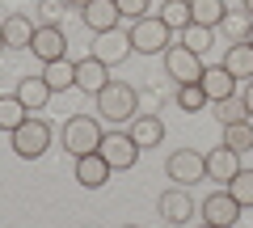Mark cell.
<instances>
[{"label":"cell","instance_id":"83f0119b","mask_svg":"<svg viewBox=\"0 0 253 228\" xmlns=\"http://www.w3.org/2000/svg\"><path fill=\"white\" fill-rule=\"evenodd\" d=\"M173 101H177V106L186 110V114H199V110L207 106V93H203V85H177Z\"/></svg>","mask_w":253,"mask_h":228},{"label":"cell","instance_id":"8992f818","mask_svg":"<svg viewBox=\"0 0 253 228\" xmlns=\"http://www.w3.org/2000/svg\"><path fill=\"white\" fill-rule=\"evenodd\" d=\"M97 152L106 156L110 169H118V174H123V169H135V161H139V152H144V148L131 139V131H106Z\"/></svg>","mask_w":253,"mask_h":228},{"label":"cell","instance_id":"1f68e13d","mask_svg":"<svg viewBox=\"0 0 253 228\" xmlns=\"http://www.w3.org/2000/svg\"><path fill=\"white\" fill-rule=\"evenodd\" d=\"M38 13H42V26H59V0H38Z\"/></svg>","mask_w":253,"mask_h":228},{"label":"cell","instance_id":"603a6c76","mask_svg":"<svg viewBox=\"0 0 253 228\" xmlns=\"http://www.w3.org/2000/svg\"><path fill=\"white\" fill-rule=\"evenodd\" d=\"M26 119H30V110L17 101V93H0V131H9V136H13Z\"/></svg>","mask_w":253,"mask_h":228},{"label":"cell","instance_id":"d6986e66","mask_svg":"<svg viewBox=\"0 0 253 228\" xmlns=\"http://www.w3.org/2000/svg\"><path fill=\"white\" fill-rule=\"evenodd\" d=\"M42 81L51 93L76 89V59H55V64H42Z\"/></svg>","mask_w":253,"mask_h":228},{"label":"cell","instance_id":"30bf717a","mask_svg":"<svg viewBox=\"0 0 253 228\" xmlns=\"http://www.w3.org/2000/svg\"><path fill=\"white\" fill-rule=\"evenodd\" d=\"M30 51H34L42 64L68 59V34H63L59 26H38V30H34V43H30Z\"/></svg>","mask_w":253,"mask_h":228},{"label":"cell","instance_id":"4fadbf2b","mask_svg":"<svg viewBox=\"0 0 253 228\" xmlns=\"http://www.w3.org/2000/svg\"><path fill=\"white\" fill-rule=\"evenodd\" d=\"M110 174H114V169L106 165V156H101V152L76 156V182H81L84 190H101V186L110 182Z\"/></svg>","mask_w":253,"mask_h":228},{"label":"cell","instance_id":"74e56055","mask_svg":"<svg viewBox=\"0 0 253 228\" xmlns=\"http://www.w3.org/2000/svg\"><path fill=\"white\" fill-rule=\"evenodd\" d=\"M199 228H215V224H199Z\"/></svg>","mask_w":253,"mask_h":228},{"label":"cell","instance_id":"f1b7e54d","mask_svg":"<svg viewBox=\"0 0 253 228\" xmlns=\"http://www.w3.org/2000/svg\"><path fill=\"white\" fill-rule=\"evenodd\" d=\"M177 43H181V46H190L194 55H203V51H211V30H207V26H194V21H190V26L181 30Z\"/></svg>","mask_w":253,"mask_h":228},{"label":"cell","instance_id":"f546056e","mask_svg":"<svg viewBox=\"0 0 253 228\" xmlns=\"http://www.w3.org/2000/svg\"><path fill=\"white\" fill-rule=\"evenodd\" d=\"M215 119H224V123H241V119H249L245 114V97H228V101H219V114Z\"/></svg>","mask_w":253,"mask_h":228},{"label":"cell","instance_id":"d6a6232c","mask_svg":"<svg viewBox=\"0 0 253 228\" xmlns=\"http://www.w3.org/2000/svg\"><path fill=\"white\" fill-rule=\"evenodd\" d=\"M241 97H245V114H249V123H253V81L245 85V93H241Z\"/></svg>","mask_w":253,"mask_h":228},{"label":"cell","instance_id":"9c48e42d","mask_svg":"<svg viewBox=\"0 0 253 228\" xmlns=\"http://www.w3.org/2000/svg\"><path fill=\"white\" fill-rule=\"evenodd\" d=\"M199 211H203V224H215V228H232L236 220H241V203L228 190H211L207 199L199 203Z\"/></svg>","mask_w":253,"mask_h":228},{"label":"cell","instance_id":"8fae6325","mask_svg":"<svg viewBox=\"0 0 253 228\" xmlns=\"http://www.w3.org/2000/svg\"><path fill=\"white\" fill-rule=\"evenodd\" d=\"M106 85H110V68L101 64L97 55H84V59H76V89H81V93H93V97H97Z\"/></svg>","mask_w":253,"mask_h":228},{"label":"cell","instance_id":"4316f807","mask_svg":"<svg viewBox=\"0 0 253 228\" xmlns=\"http://www.w3.org/2000/svg\"><path fill=\"white\" fill-rule=\"evenodd\" d=\"M224 190L232 194L236 203H241V211H245V207H253V169H241V174H236L232 182L224 186Z\"/></svg>","mask_w":253,"mask_h":228},{"label":"cell","instance_id":"5b68a950","mask_svg":"<svg viewBox=\"0 0 253 228\" xmlns=\"http://www.w3.org/2000/svg\"><path fill=\"white\" fill-rule=\"evenodd\" d=\"M165 174H169V182H173V186L207 182V156L194 152V148H177V152L165 161Z\"/></svg>","mask_w":253,"mask_h":228},{"label":"cell","instance_id":"7402d4cb","mask_svg":"<svg viewBox=\"0 0 253 228\" xmlns=\"http://www.w3.org/2000/svg\"><path fill=\"white\" fill-rule=\"evenodd\" d=\"M131 139H135L139 148H156L165 139V123L156 119V114H135V119H131Z\"/></svg>","mask_w":253,"mask_h":228},{"label":"cell","instance_id":"2e32d148","mask_svg":"<svg viewBox=\"0 0 253 228\" xmlns=\"http://www.w3.org/2000/svg\"><path fill=\"white\" fill-rule=\"evenodd\" d=\"M199 85H203V93H207V101H228V97H236V81H232V72H228L224 64L219 68H203V76H199Z\"/></svg>","mask_w":253,"mask_h":228},{"label":"cell","instance_id":"52a82bcc","mask_svg":"<svg viewBox=\"0 0 253 228\" xmlns=\"http://www.w3.org/2000/svg\"><path fill=\"white\" fill-rule=\"evenodd\" d=\"M165 72H169L177 85H199V76H203V55H194L190 46L173 43L169 51H165Z\"/></svg>","mask_w":253,"mask_h":228},{"label":"cell","instance_id":"6da1fadb","mask_svg":"<svg viewBox=\"0 0 253 228\" xmlns=\"http://www.w3.org/2000/svg\"><path fill=\"white\" fill-rule=\"evenodd\" d=\"M135 114H139V93L131 89L126 81H110L106 89L97 93V119L123 127V123H131Z\"/></svg>","mask_w":253,"mask_h":228},{"label":"cell","instance_id":"cb8c5ba5","mask_svg":"<svg viewBox=\"0 0 253 228\" xmlns=\"http://www.w3.org/2000/svg\"><path fill=\"white\" fill-rule=\"evenodd\" d=\"M224 148H232V152H253V123L249 119L224 123Z\"/></svg>","mask_w":253,"mask_h":228},{"label":"cell","instance_id":"e575fe53","mask_svg":"<svg viewBox=\"0 0 253 228\" xmlns=\"http://www.w3.org/2000/svg\"><path fill=\"white\" fill-rule=\"evenodd\" d=\"M241 9H245V13H249V17H253V0H241Z\"/></svg>","mask_w":253,"mask_h":228},{"label":"cell","instance_id":"836d02e7","mask_svg":"<svg viewBox=\"0 0 253 228\" xmlns=\"http://www.w3.org/2000/svg\"><path fill=\"white\" fill-rule=\"evenodd\" d=\"M63 4H72V9H84V4H93V0H63Z\"/></svg>","mask_w":253,"mask_h":228},{"label":"cell","instance_id":"f35d334b","mask_svg":"<svg viewBox=\"0 0 253 228\" xmlns=\"http://www.w3.org/2000/svg\"><path fill=\"white\" fill-rule=\"evenodd\" d=\"M126 228H139V224H126Z\"/></svg>","mask_w":253,"mask_h":228},{"label":"cell","instance_id":"ac0fdd59","mask_svg":"<svg viewBox=\"0 0 253 228\" xmlns=\"http://www.w3.org/2000/svg\"><path fill=\"white\" fill-rule=\"evenodd\" d=\"M0 30H4V43H9V51H17V46H26L30 51V43H34V21L30 17H21V13H9V17L0 21Z\"/></svg>","mask_w":253,"mask_h":228},{"label":"cell","instance_id":"7c38bea8","mask_svg":"<svg viewBox=\"0 0 253 228\" xmlns=\"http://www.w3.org/2000/svg\"><path fill=\"white\" fill-rule=\"evenodd\" d=\"M81 21L93 30V34H110V30H118L123 13H118L114 0H93V4H84V9H81Z\"/></svg>","mask_w":253,"mask_h":228},{"label":"cell","instance_id":"3957f363","mask_svg":"<svg viewBox=\"0 0 253 228\" xmlns=\"http://www.w3.org/2000/svg\"><path fill=\"white\" fill-rule=\"evenodd\" d=\"M101 123H97V114H72V119L63 123V148L72 156H89V152H97L101 148Z\"/></svg>","mask_w":253,"mask_h":228},{"label":"cell","instance_id":"9a60e30c","mask_svg":"<svg viewBox=\"0 0 253 228\" xmlns=\"http://www.w3.org/2000/svg\"><path fill=\"white\" fill-rule=\"evenodd\" d=\"M93 55H97L106 68L123 64L126 55H131V34H123V30H110V34H97V43H93Z\"/></svg>","mask_w":253,"mask_h":228},{"label":"cell","instance_id":"ffe728a7","mask_svg":"<svg viewBox=\"0 0 253 228\" xmlns=\"http://www.w3.org/2000/svg\"><path fill=\"white\" fill-rule=\"evenodd\" d=\"M224 68L232 72V81L249 85L253 81V46L249 43H232V46H228V55H224Z\"/></svg>","mask_w":253,"mask_h":228},{"label":"cell","instance_id":"484cf974","mask_svg":"<svg viewBox=\"0 0 253 228\" xmlns=\"http://www.w3.org/2000/svg\"><path fill=\"white\" fill-rule=\"evenodd\" d=\"M219 30H224L232 43H245V38H249V30H253V17H249L245 9H228V17L219 21Z\"/></svg>","mask_w":253,"mask_h":228},{"label":"cell","instance_id":"e0dca14e","mask_svg":"<svg viewBox=\"0 0 253 228\" xmlns=\"http://www.w3.org/2000/svg\"><path fill=\"white\" fill-rule=\"evenodd\" d=\"M13 93H17V101L30 110V114H38V110H42L46 101H51V89H46V81H42V76H21Z\"/></svg>","mask_w":253,"mask_h":228},{"label":"cell","instance_id":"5bb4252c","mask_svg":"<svg viewBox=\"0 0 253 228\" xmlns=\"http://www.w3.org/2000/svg\"><path fill=\"white\" fill-rule=\"evenodd\" d=\"M241 174V152H232V148H211L207 152V182H232V178Z\"/></svg>","mask_w":253,"mask_h":228},{"label":"cell","instance_id":"7a4b0ae2","mask_svg":"<svg viewBox=\"0 0 253 228\" xmlns=\"http://www.w3.org/2000/svg\"><path fill=\"white\" fill-rule=\"evenodd\" d=\"M131 51H139V55H165L173 46V30L165 26L156 13H148V17H139V21H131Z\"/></svg>","mask_w":253,"mask_h":228},{"label":"cell","instance_id":"4dcf8cb0","mask_svg":"<svg viewBox=\"0 0 253 228\" xmlns=\"http://www.w3.org/2000/svg\"><path fill=\"white\" fill-rule=\"evenodd\" d=\"M114 4H118V13H123V17H131V21L148 17V9H152V0H114Z\"/></svg>","mask_w":253,"mask_h":228},{"label":"cell","instance_id":"44dd1931","mask_svg":"<svg viewBox=\"0 0 253 228\" xmlns=\"http://www.w3.org/2000/svg\"><path fill=\"white\" fill-rule=\"evenodd\" d=\"M224 17H228V0H190V21H194V26L219 30Z\"/></svg>","mask_w":253,"mask_h":228},{"label":"cell","instance_id":"8d00e7d4","mask_svg":"<svg viewBox=\"0 0 253 228\" xmlns=\"http://www.w3.org/2000/svg\"><path fill=\"white\" fill-rule=\"evenodd\" d=\"M245 43H249V46H253V30H249V38H245Z\"/></svg>","mask_w":253,"mask_h":228},{"label":"cell","instance_id":"d4e9b609","mask_svg":"<svg viewBox=\"0 0 253 228\" xmlns=\"http://www.w3.org/2000/svg\"><path fill=\"white\" fill-rule=\"evenodd\" d=\"M156 17H161L169 30H177V34H181V30L190 26V0H165Z\"/></svg>","mask_w":253,"mask_h":228},{"label":"cell","instance_id":"ba28073f","mask_svg":"<svg viewBox=\"0 0 253 228\" xmlns=\"http://www.w3.org/2000/svg\"><path fill=\"white\" fill-rule=\"evenodd\" d=\"M156 211H161V220L165 224H173V228H181L190 216H194V199H190V186H169V190L156 199Z\"/></svg>","mask_w":253,"mask_h":228},{"label":"cell","instance_id":"d590c367","mask_svg":"<svg viewBox=\"0 0 253 228\" xmlns=\"http://www.w3.org/2000/svg\"><path fill=\"white\" fill-rule=\"evenodd\" d=\"M0 51H9V43H4V30H0Z\"/></svg>","mask_w":253,"mask_h":228},{"label":"cell","instance_id":"277c9868","mask_svg":"<svg viewBox=\"0 0 253 228\" xmlns=\"http://www.w3.org/2000/svg\"><path fill=\"white\" fill-rule=\"evenodd\" d=\"M9 144H13V152H17L21 161H38V156L51 148V123H46V119H34V114H30V119L21 123L13 136H9Z\"/></svg>","mask_w":253,"mask_h":228}]
</instances>
